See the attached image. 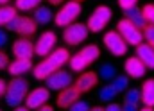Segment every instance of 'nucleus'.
Returning a JSON list of instances; mask_svg holds the SVG:
<instances>
[{
	"mask_svg": "<svg viewBox=\"0 0 154 111\" xmlns=\"http://www.w3.org/2000/svg\"><path fill=\"white\" fill-rule=\"evenodd\" d=\"M102 41H104L106 48H108L113 56H116V57L125 56V52H127V43L124 41V38L118 34V31H109V32H106Z\"/></svg>",
	"mask_w": 154,
	"mask_h": 111,
	"instance_id": "nucleus-9",
	"label": "nucleus"
},
{
	"mask_svg": "<svg viewBox=\"0 0 154 111\" xmlns=\"http://www.w3.org/2000/svg\"><path fill=\"white\" fill-rule=\"evenodd\" d=\"M13 54L16 56V59H31L34 56V43L27 38H18L13 43Z\"/></svg>",
	"mask_w": 154,
	"mask_h": 111,
	"instance_id": "nucleus-13",
	"label": "nucleus"
},
{
	"mask_svg": "<svg viewBox=\"0 0 154 111\" xmlns=\"http://www.w3.org/2000/svg\"><path fill=\"white\" fill-rule=\"evenodd\" d=\"M81 2L77 0H70L66 2L57 13H56V25L57 27H68L72 23H75L77 16L81 14Z\"/></svg>",
	"mask_w": 154,
	"mask_h": 111,
	"instance_id": "nucleus-4",
	"label": "nucleus"
},
{
	"mask_svg": "<svg viewBox=\"0 0 154 111\" xmlns=\"http://www.w3.org/2000/svg\"><path fill=\"white\" fill-rule=\"evenodd\" d=\"M13 111H31V109H29L27 106H18V108H14Z\"/></svg>",
	"mask_w": 154,
	"mask_h": 111,
	"instance_id": "nucleus-38",
	"label": "nucleus"
},
{
	"mask_svg": "<svg viewBox=\"0 0 154 111\" xmlns=\"http://www.w3.org/2000/svg\"><path fill=\"white\" fill-rule=\"evenodd\" d=\"M56 41H57V38H56V34H54L52 31H45V32L34 41V54L39 56V57H41V56L47 57L50 52H54Z\"/></svg>",
	"mask_w": 154,
	"mask_h": 111,
	"instance_id": "nucleus-11",
	"label": "nucleus"
},
{
	"mask_svg": "<svg viewBox=\"0 0 154 111\" xmlns=\"http://www.w3.org/2000/svg\"><path fill=\"white\" fill-rule=\"evenodd\" d=\"M122 111H138V106H136V104H129V102H124V106H122Z\"/></svg>",
	"mask_w": 154,
	"mask_h": 111,
	"instance_id": "nucleus-33",
	"label": "nucleus"
},
{
	"mask_svg": "<svg viewBox=\"0 0 154 111\" xmlns=\"http://www.w3.org/2000/svg\"><path fill=\"white\" fill-rule=\"evenodd\" d=\"M97 81H99V75L95 74V72H84V74H81L77 77L75 88L81 93H82V91H90V90L97 84Z\"/></svg>",
	"mask_w": 154,
	"mask_h": 111,
	"instance_id": "nucleus-18",
	"label": "nucleus"
},
{
	"mask_svg": "<svg viewBox=\"0 0 154 111\" xmlns=\"http://www.w3.org/2000/svg\"><path fill=\"white\" fill-rule=\"evenodd\" d=\"M36 23H41V25H47L52 22V11L50 7H45V5H39L38 9H34V18H32Z\"/></svg>",
	"mask_w": 154,
	"mask_h": 111,
	"instance_id": "nucleus-21",
	"label": "nucleus"
},
{
	"mask_svg": "<svg viewBox=\"0 0 154 111\" xmlns=\"http://www.w3.org/2000/svg\"><path fill=\"white\" fill-rule=\"evenodd\" d=\"M9 4V0H0V5H7Z\"/></svg>",
	"mask_w": 154,
	"mask_h": 111,
	"instance_id": "nucleus-42",
	"label": "nucleus"
},
{
	"mask_svg": "<svg viewBox=\"0 0 154 111\" xmlns=\"http://www.w3.org/2000/svg\"><path fill=\"white\" fill-rule=\"evenodd\" d=\"M127 86H129V77L127 75H116L113 79V88L116 90V93L127 91Z\"/></svg>",
	"mask_w": 154,
	"mask_h": 111,
	"instance_id": "nucleus-27",
	"label": "nucleus"
},
{
	"mask_svg": "<svg viewBox=\"0 0 154 111\" xmlns=\"http://www.w3.org/2000/svg\"><path fill=\"white\" fill-rule=\"evenodd\" d=\"M106 111H122V106H118V104H115V102H111V104L106 108Z\"/></svg>",
	"mask_w": 154,
	"mask_h": 111,
	"instance_id": "nucleus-36",
	"label": "nucleus"
},
{
	"mask_svg": "<svg viewBox=\"0 0 154 111\" xmlns=\"http://www.w3.org/2000/svg\"><path fill=\"white\" fill-rule=\"evenodd\" d=\"M100 56V48L97 45H86L84 48H81L75 56L70 57L68 65L72 72H82L84 68H88L93 61H97Z\"/></svg>",
	"mask_w": 154,
	"mask_h": 111,
	"instance_id": "nucleus-3",
	"label": "nucleus"
},
{
	"mask_svg": "<svg viewBox=\"0 0 154 111\" xmlns=\"http://www.w3.org/2000/svg\"><path fill=\"white\" fill-rule=\"evenodd\" d=\"M136 2H138V0H118V5L125 11V9H129V7H134Z\"/></svg>",
	"mask_w": 154,
	"mask_h": 111,
	"instance_id": "nucleus-31",
	"label": "nucleus"
},
{
	"mask_svg": "<svg viewBox=\"0 0 154 111\" xmlns=\"http://www.w3.org/2000/svg\"><path fill=\"white\" fill-rule=\"evenodd\" d=\"M16 7L13 5H0V27H5L14 16H16Z\"/></svg>",
	"mask_w": 154,
	"mask_h": 111,
	"instance_id": "nucleus-22",
	"label": "nucleus"
},
{
	"mask_svg": "<svg viewBox=\"0 0 154 111\" xmlns=\"http://www.w3.org/2000/svg\"><path fill=\"white\" fill-rule=\"evenodd\" d=\"M136 56L142 59V63L149 70H154V48H152V45H149V43L138 45L136 47Z\"/></svg>",
	"mask_w": 154,
	"mask_h": 111,
	"instance_id": "nucleus-17",
	"label": "nucleus"
},
{
	"mask_svg": "<svg viewBox=\"0 0 154 111\" xmlns=\"http://www.w3.org/2000/svg\"><path fill=\"white\" fill-rule=\"evenodd\" d=\"M143 16H145V20H147V23H151L154 25V4H147V5H143Z\"/></svg>",
	"mask_w": 154,
	"mask_h": 111,
	"instance_id": "nucleus-30",
	"label": "nucleus"
},
{
	"mask_svg": "<svg viewBox=\"0 0 154 111\" xmlns=\"http://www.w3.org/2000/svg\"><path fill=\"white\" fill-rule=\"evenodd\" d=\"M5 43H7V34H5V31L0 29V48H2Z\"/></svg>",
	"mask_w": 154,
	"mask_h": 111,
	"instance_id": "nucleus-34",
	"label": "nucleus"
},
{
	"mask_svg": "<svg viewBox=\"0 0 154 111\" xmlns=\"http://www.w3.org/2000/svg\"><path fill=\"white\" fill-rule=\"evenodd\" d=\"M39 4H41V0H16L14 7H16L18 11H23V13H27V11L38 9Z\"/></svg>",
	"mask_w": 154,
	"mask_h": 111,
	"instance_id": "nucleus-25",
	"label": "nucleus"
},
{
	"mask_svg": "<svg viewBox=\"0 0 154 111\" xmlns=\"http://www.w3.org/2000/svg\"><path fill=\"white\" fill-rule=\"evenodd\" d=\"M138 111H154L152 108H147V106H145V108H142V109H138Z\"/></svg>",
	"mask_w": 154,
	"mask_h": 111,
	"instance_id": "nucleus-41",
	"label": "nucleus"
},
{
	"mask_svg": "<svg viewBox=\"0 0 154 111\" xmlns=\"http://www.w3.org/2000/svg\"><path fill=\"white\" fill-rule=\"evenodd\" d=\"M88 25L84 23H72L68 27H65V32H63V39L70 45V47H75V45H81L86 38H88Z\"/></svg>",
	"mask_w": 154,
	"mask_h": 111,
	"instance_id": "nucleus-8",
	"label": "nucleus"
},
{
	"mask_svg": "<svg viewBox=\"0 0 154 111\" xmlns=\"http://www.w3.org/2000/svg\"><path fill=\"white\" fill-rule=\"evenodd\" d=\"M151 45H152V48H154V43H151Z\"/></svg>",
	"mask_w": 154,
	"mask_h": 111,
	"instance_id": "nucleus-43",
	"label": "nucleus"
},
{
	"mask_svg": "<svg viewBox=\"0 0 154 111\" xmlns=\"http://www.w3.org/2000/svg\"><path fill=\"white\" fill-rule=\"evenodd\" d=\"M29 91V82L22 77H13L11 82H7V90H5V104L9 108H18L22 106V102H25Z\"/></svg>",
	"mask_w": 154,
	"mask_h": 111,
	"instance_id": "nucleus-2",
	"label": "nucleus"
},
{
	"mask_svg": "<svg viewBox=\"0 0 154 111\" xmlns=\"http://www.w3.org/2000/svg\"><path fill=\"white\" fill-rule=\"evenodd\" d=\"M124 102H129V104H140L142 102V91L138 88H131L125 91V97H124Z\"/></svg>",
	"mask_w": 154,
	"mask_h": 111,
	"instance_id": "nucleus-26",
	"label": "nucleus"
},
{
	"mask_svg": "<svg viewBox=\"0 0 154 111\" xmlns=\"http://www.w3.org/2000/svg\"><path fill=\"white\" fill-rule=\"evenodd\" d=\"M5 90H7V82H5L4 79H0V97L5 95Z\"/></svg>",
	"mask_w": 154,
	"mask_h": 111,
	"instance_id": "nucleus-35",
	"label": "nucleus"
},
{
	"mask_svg": "<svg viewBox=\"0 0 154 111\" xmlns=\"http://www.w3.org/2000/svg\"><path fill=\"white\" fill-rule=\"evenodd\" d=\"M52 5H59V4H63V0H48Z\"/></svg>",
	"mask_w": 154,
	"mask_h": 111,
	"instance_id": "nucleus-39",
	"label": "nucleus"
},
{
	"mask_svg": "<svg viewBox=\"0 0 154 111\" xmlns=\"http://www.w3.org/2000/svg\"><path fill=\"white\" fill-rule=\"evenodd\" d=\"M142 32H143V41H147L149 45H151V43H154V25L147 23V25L142 29Z\"/></svg>",
	"mask_w": 154,
	"mask_h": 111,
	"instance_id": "nucleus-28",
	"label": "nucleus"
},
{
	"mask_svg": "<svg viewBox=\"0 0 154 111\" xmlns=\"http://www.w3.org/2000/svg\"><path fill=\"white\" fill-rule=\"evenodd\" d=\"M36 111H54V108H52V106H47V104H45V106H41V108H38Z\"/></svg>",
	"mask_w": 154,
	"mask_h": 111,
	"instance_id": "nucleus-37",
	"label": "nucleus"
},
{
	"mask_svg": "<svg viewBox=\"0 0 154 111\" xmlns=\"http://www.w3.org/2000/svg\"><path fill=\"white\" fill-rule=\"evenodd\" d=\"M99 77L104 79V81H111L116 77V68L111 63H104L100 68H99Z\"/></svg>",
	"mask_w": 154,
	"mask_h": 111,
	"instance_id": "nucleus-23",
	"label": "nucleus"
},
{
	"mask_svg": "<svg viewBox=\"0 0 154 111\" xmlns=\"http://www.w3.org/2000/svg\"><path fill=\"white\" fill-rule=\"evenodd\" d=\"M124 14H125V18H127L129 22H133L138 29H143V27L147 25V20H145V16H143V11H142L140 7H136V5L125 9Z\"/></svg>",
	"mask_w": 154,
	"mask_h": 111,
	"instance_id": "nucleus-19",
	"label": "nucleus"
},
{
	"mask_svg": "<svg viewBox=\"0 0 154 111\" xmlns=\"http://www.w3.org/2000/svg\"><path fill=\"white\" fill-rule=\"evenodd\" d=\"M90 111H106V108H99V106H97V108H91Z\"/></svg>",
	"mask_w": 154,
	"mask_h": 111,
	"instance_id": "nucleus-40",
	"label": "nucleus"
},
{
	"mask_svg": "<svg viewBox=\"0 0 154 111\" xmlns=\"http://www.w3.org/2000/svg\"><path fill=\"white\" fill-rule=\"evenodd\" d=\"M7 66H9V57H7V54H4L0 50V70H5Z\"/></svg>",
	"mask_w": 154,
	"mask_h": 111,
	"instance_id": "nucleus-32",
	"label": "nucleus"
},
{
	"mask_svg": "<svg viewBox=\"0 0 154 111\" xmlns=\"http://www.w3.org/2000/svg\"><path fill=\"white\" fill-rule=\"evenodd\" d=\"M36 22L32 20V18H29V16H20V14H16L5 27H7V31H13V32H18L22 38H29L32 36L34 32H36Z\"/></svg>",
	"mask_w": 154,
	"mask_h": 111,
	"instance_id": "nucleus-7",
	"label": "nucleus"
},
{
	"mask_svg": "<svg viewBox=\"0 0 154 111\" xmlns=\"http://www.w3.org/2000/svg\"><path fill=\"white\" fill-rule=\"evenodd\" d=\"M116 97V90L113 88V84H106L99 90V99L104 100V102H111Z\"/></svg>",
	"mask_w": 154,
	"mask_h": 111,
	"instance_id": "nucleus-24",
	"label": "nucleus"
},
{
	"mask_svg": "<svg viewBox=\"0 0 154 111\" xmlns=\"http://www.w3.org/2000/svg\"><path fill=\"white\" fill-rule=\"evenodd\" d=\"M116 31H118V34L124 38V41L127 43V45H133V47H138V45H142V41H143V32H142V29H138L133 22H129L127 18H124V20H120L118 23H116Z\"/></svg>",
	"mask_w": 154,
	"mask_h": 111,
	"instance_id": "nucleus-5",
	"label": "nucleus"
},
{
	"mask_svg": "<svg viewBox=\"0 0 154 111\" xmlns=\"http://www.w3.org/2000/svg\"><path fill=\"white\" fill-rule=\"evenodd\" d=\"M79 95H81V91L75 88V84H72V86L61 90V91H59V97H57V106L63 108V109L70 108L74 102L79 100Z\"/></svg>",
	"mask_w": 154,
	"mask_h": 111,
	"instance_id": "nucleus-15",
	"label": "nucleus"
},
{
	"mask_svg": "<svg viewBox=\"0 0 154 111\" xmlns=\"http://www.w3.org/2000/svg\"><path fill=\"white\" fill-rule=\"evenodd\" d=\"M70 61V54L66 48H56L54 52H50L47 57H43L38 65L32 68V75L38 81H45L48 75H52L54 72L61 70L63 65H66Z\"/></svg>",
	"mask_w": 154,
	"mask_h": 111,
	"instance_id": "nucleus-1",
	"label": "nucleus"
},
{
	"mask_svg": "<svg viewBox=\"0 0 154 111\" xmlns=\"http://www.w3.org/2000/svg\"><path fill=\"white\" fill-rule=\"evenodd\" d=\"M124 70H125L127 77H131V79H140V77L145 75L147 66L142 63V59H140L138 56H133V57H129V59L124 63Z\"/></svg>",
	"mask_w": 154,
	"mask_h": 111,
	"instance_id": "nucleus-14",
	"label": "nucleus"
},
{
	"mask_svg": "<svg viewBox=\"0 0 154 111\" xmlns=\"http://www.w3.org/2000/svg\"><path fill=\"white\" fill-rule=\"evenodd\" d=\"M77 2H81V0H77Z\"/></svg>",
	"mask_w": 154,
	"mask_h": 111,
	"instance_id": "nucleus-44",
	"label": "nucleus"
},
{
	"mask_svg": "<svg viewBox=\"0 0 154 111\" xmlns=\"http://www.w3.org/2000/svg\"><path fill=\"white\" fill-rule=\"evenodd\" d=\"M68 109H70V111H90V109H91V106H90V102H88V100H81V99H79V100L74 102Z\"/></svg>",
	"mask_w": 154,
	"mask_h": 111,
	"instance_id": "nucleus-29",
	"label": "nucleus"
},
{
	"mask_svg": "<svg viewBox=\"0 0 154 111\" xmlns=\"http://www.w3.org/2000/svg\"><path fill=\"white\" fill-rule=\"evenodd\" d=\"M32 68H34V65H32L31 59H14L13 63H9L7 72L13 75V77H22L23 74L31 72Z\"/></svg>",
	"mask_w": 154,
	"mask_h": 111,
	"instance_id": "nucleus-16",
	"label": "nucleus"
},
{
	"mask_svg": "<svg viewBox=\"0 0 154 111\" xmlns=\"http://www.w3.org/2000/svg\"><path fill=\"white\" fill-rule=\"evenodd\" d=\"M45 82H47V88L48 90L61 91V90H65V88H68V86L74 84V77H72L70 72H66V70H57V72H54L52 75H48L45 79Z\"/></svg>",
	"mask_w": 154,
	"mask_h": 111,
	"instance_id": "nucleus-10",
	"label": "nucleus"
},
{
	"mask_svg": "<svg viewBox=\"0 0 154 111\" xmlns=\"http://www.w3.org/2000/svg\"><path fill=\"white\" fill-rule=\"evenodd\" d=\"M142 102L147 108H154V79H147L142 84Z\"/></svg>",
	"mask_w": 154,
	"mask_h": 111,
	"instance_id": "nucleus-20",
	"label": "nucleus"
},
{
	"mask_svg": "<svg viewBox=\"0 0 154 111\" xmlns=\"http://www.w3.org/2000/svg\"><path fill=\"white\" fill-rule=\"evenodd\" d=\"M111 9L108 7V5H99L91 14H90V18H88V29H90V32H100V31H104V27L108 25V22L111 20Z\"/></svg>",
	"mask_w": 154,
	"mask_h": 111,
	"instance_id": "nucleus-6",
	"label": "nucleus"
},
{
	"mask_svg": "<svg viewBox=\"0 0 154 111\" xmlns=\"http://www.w3.org/2000/svg\"><path fill=\"white\" fill-rule=\"evenodd\" d=\"M50 99V90L48 88H34L32 91L27 93L25 97V106L29 109H38L41 106L47 104V100Z\"/></svg>",
	"mask_w": 154,
	"mask_h": 111,
	"instance_id": "nucleus-12",
	"label": "nucleus"
}]
</instances>
